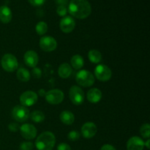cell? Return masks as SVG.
<instances>
[{"instance_id":"6da1fadb","label":"cell","mask_w":150,"mask_h":150,"mask_svg":"<svg viewBox=\"0 0 150 150\" xmlns=\"http://www.w3.org/2000/svg\"><path fill=\"white\" fill-rule=\"evenodd\" d=\"M68 12L76 18L84 19L91 14L92 7L87 0H71L69 3Z\"/></svg>"},{"instance_id":"7a4b0ae2","label":"cell","mask_w":150,"mask_h":150,"mask_svg":"<svg viewBox=\"0 0 150 150\" xmlns=\"http://www.w3.org/2000/svg\"><path fill=\"white\" fill-rule=\"evenodd\" d=\"M55 144V136L50 131L42 133L35 141V146L38 150H52Z\"/></svg>"},{"instance_id":"3957f363","label":"cell","mask_w":150,"mask_h":150,"mask_svg":"<svg viewBox=\"0 0 150 150\" xmlns=\"http://www.w3.org/2000/svg\"><path fill=\"white\" fill-rule=\"evenodd\" d=\"M76 81L80 86L83 87H89L95 83V77L92 73L86 70H80L77 73Z\"/></svg>"},{"instance_id":"277c9868","label":"cell","mask_w":150,"mask_h":150,"mask_svg":"<svg viewBox=\"0 0 150 150\" xmlns=\"http://www.w3.org/2000/svg\"><path fill=\"white\" fill-rule=\"evenodd\" d=\"M1 64L2 68L9 73L16 71L18 67L17 59L11 54H6L3 56L1 60Z\"/></svg>"},{"instance_id":"5b68a950","label":"cell","mask_w":150,"mask_h":150,"mask_svg":"<svg viewBox=\"0 0 150 150\" xmlns=\"http://www.w3.org/2000/svg\"><path fill=\"white\" fill-rule=\"evenodd\" d=\"M69 97L71 102L74 105H80L84 101L85 95L81 88L78 86H73L70 89Z\"/></svg>"},{"instance_id":"8992f818","label":"cell","mask_w":150,"mask_h":150,"mask_svg":"<svg viewBox=\"0 0 150 150\" xmlns=\"http://www.w3.org/2000/svg\"><path fill=\"white\" fill-rule=\"evenodd\" d=\"M95 76L100 81L106 82L111 79L112 72L108 66L105 64H98L95 69Z\"/></svg>"},{"instance_id":"52a82bcc","label":"cell","mask_w":150,"mask_h":150,"mask_svg":"<svg viewBox=\"0 0 150 150\" xmlns=\"http://www.w3.org/2000/svg\"><path fill=\"white\" fill-rule=\"evenodd\" d=\"M12 117L18 122H23L29 118V111L23 105H16L12 110Z\"/></svg>"},{"instance_id":"ba28073f","label":"cell","mask_w":150,"mask_h":150,"mask_svg":"<svg viewBox=\"0 0 150 150\" xmlns=\"http://www.w3.org/2000/svg\"><path fill=\"white\" fill-rule=\"evenodd\" d=\"M45 100L51 105H58L61 103L64 98V92L60 89H51L45 93Z\"/></svg>"},{"instance_id":"9c48e42d","label":"cell","mask_w":150,"mask_h":150,"mask_svg":"<svg viewBox=\"0 0 150 150\" xmlns=\"http://www.w3.org/2000/svg\"><path fill=\"white\" fill-rule=\"evenodd\" d=\"M38 99V94L33 91H26L20 96V103L21 105L29 107L35 105Z\"/></svg>"},{"instance_id":"30bf717a","label":"cell","mask_w":150,"mask_h":150,"mask_svg":"<svg viewBox=\"0 0 150 150\" xmlns=\"http://www.w3.org/2000/svg\"><path fill=\"white\" fill-rule=\"evenodd\" d=\"M40 47L45 52H51L57 48V42L53 37L44 36L40 40Z\"/></svg>"},{"instance_id":"8fae6325","label":"cell","mask_w":150,"mask_h":150,"mask_svg":"<svg viewBox=\"0 0 150 150\" xmlns=\"http://www.w3.org/2000/svg\"><path fill=\"white\" fill-rule=\"evenodd\" d=\"M21 135L23 139L26 140H32L34 139L37 136V129L33 125L23 124L19 128Z\"/></svg>"},{"instance_id":"7c38bea8","label":"cell","mask_w":150,"mask_h":150,"mask_svg":"<svg viewBox=\"0 0 150 150\" xmlns=\"http://www.w3.org/2000/svg\"><path fill=\"white\" fill-rule=\"evenodd\" d=\"M60 29L64 33H70L76 26V21L71 16H64L60 21Z\"/></svg>"},{"instance_id":"4fadbf2b","label":"cell","mask_w":150,"mask_h":150,"mask_svg":"<svg viewBox=\"0 0 150 150\" xmlns=\"http://www.w3.org/2000/svg\"><path fill=\"white\" fill-rule=\"evenodd\" d=\"M98 128L95 123L88 122L83 125L81 127V134L85 139H91L96 135Z\"/></svg>"},{"instance_id":"5bb4252c","label":"cell","mask_w":150,"mask_h":150,"mask_svg":"<svg viewBox=\"0 0 150 150\" xmlns=\"http://www.w3.org/2000/svg\"><path fill=\"white\" fill-rule=\"evenodd\" d=\"M23 59L26 65L34 68L38 65V62H39V57L35 51L29 50L25 53Z\"/></svg>"},{"instance_id":"9a60e30c","label":"cell","mask_w":150,"mask_h":150,"mask_svg":"<svg viewBox=\"0 0 150 150\" xmlns=\"http://www.w3.org/2000/svg\"><path fill=\"white\" fill-rule=\"evenodd\" d=\"M144 142L138 136H133L127 142V150H143Z\"/></svg>"},{"instance_id":"2e32d148","label":"cell","mask_w":150,"mask_h":150,"mask_svg":"<svg viewBox=\"0 0 150 150\" xmlns=\"http://www.w3.org/2000/svg\"><path fill=\"white\" fill-rule=\"evenodd\" d=\"M102 92L98 88H92L88 91L86 94V98L88 101H89L92 103H97L100 102L102 98Z\"/></svg>"},{"instance_id":"e0dca14e","label":"cell","mask_w":150,"mask_h":150,"mask_svg":"<svg viewBox=\"0 0 150 150\" xmlns=\"http://www.w3.org/2000/svg\"><path fill=\"white\" fill-rule=\"evenodd\" d=\"M12 20L11 10L7 6L2 5L0 7V21L3 23H8Z\"/></svg>"},{"instance_id":"ac0fdd59","label":"cell","mask_w":150,"mask_h":150,"mask_svg":"<svg viewBox=\"0 0 150 150\" xmlns=\"http://www.w3.org/2000/svg\"><path fill=\"white\" fill-rule=\"evenodd\" d=\"M60 120H61L62 122L64 125H70L73 124L75 121V116L71 111H63L60 114L59 116Z\"/></svg>"},{"instance_id":"d6986e66","label":"cell","mask_w":150,"mask_h":150,"mask_svg":"<svg viewBox=\"0 0 150 150\" xmlns=\"http://www.w3.org/2000/svg\"><path fill=\"white\" fill-rule=\"evenodd\" d=\"M72 72H73V70H72L71 66L67 63L62 64L58 69L59 76L62 79H67L70 77V75L72 74Z\"/></svg>"},{"instance_id":"ffe728a7","label":"cell","mask_w":150,"mask_h":150,"mask_svg":"<svg viewBox=\"0 0 150 150\" xmlns=\"http://www.w3.org/2000/svg\"><path fill=\"white\" fill-rule=\"evenodd\" d=\"M70 63H71L72 67L76 70H80L83 67V64H84V60L81 56L76 54L74 55L70 59Z\"/></svg>"},{"instance_id":"44dd1931","label":"cell","mask_w":150,"mask_h":150,"mask_svg":"<svg viewBox=\"0 0 150 150\" xmlns=\"http://www.w3.org/2000/svg\"><path fill=\"white\" fill-rule=\"evenodd\" d=\"M88 57L91 62L94 64H98L102 60V54L98 50H91L88 53Z\"/></svg>"},{"instance_id":"7402d4cb","label":"cell","mask_w":150,"mask_h":150,"mask_svg":"<svg viewBox=\"0 0 150 150\" xmlns=\"http://www.w3.org/2000/svg\"><path fill=\"white\" fill-rule=\"evenodd\" d=\"M30 73L26 68L21 67L17 70V78L20 81L27 82L30 79Z\"/></svg>"},{"instance_id":"603a6c76","label":"cell","mask_w":150,"mask_h":150,"mask_svg":"<svg viewBox=\"0 0 150 150\" xmlns=\"http://www.w3.org/2000/svg\"><path fill=\"white\" fill-rule=\"evenodd\" d=\"M29 118L35 123H41L45 120V114L39 110H36L29 114Z\"/></svg>"},{"instance_id":"cb8c5ba5","label":"cell","mask_w":150,"mask_h":150,"mask_svg":"<svg viewBox=\"0 0 150 150\" xmlns=\"http://www.w3.org/2000/svg\"><path fill=\"white\" fill-rule=\"evenodd\" d=\"M35 30H36L38 35H44L48 31V25L44 21L38 22L35 27Z\"/></svg>"},{"instance_id":"d4e9b609","label":"cell","mask_w":150,"mask_h":150,"mask_svg":"<svg viewBox=\"0 0 150 150\" xmlns=\"http://www.w3.org/2000/svg\"><path fill=\"white\" fill-rule=\"evenodd\" d=\"M140 133L144 139H149L150 137V125L148 123L142 125L140 128Z\"/></svg>"},{"instance_id":"484cf974","label":"cell","mask_w":150,"mask_h":150,"mask_svg":"<svg viewBox=\"0 0 150 150\" xmlns=\"http://www.w3.org/2000/svg\"><path fill=\"white\" fill-rule=\"evenodd\" d=\"M67 138L71 142H76V141L79 140L80 138V133L76 130H72L67 135Z\"/></svg>"},{"instance_id":"4316f807","label":"cell","mask_w":150,"mask_h":150,"mask_svg":"<svg viewBox=\"0 0 150 150\" xmlns=\"http://www.w3.org/2000/svg\"><path fill=\"white\" fill-rule=\"evenodd\" d=\"M34 148V144L30 142H22L20 144V150H32Z\"/></svg>"},{"instance_id":"83f0119b","label":"cell","mask_w":150,"mask_h":150,"mask_svg":"<svg viewBox=\"0 0 150 150\" xmlns=\"http://www.w3.org/2000/svg\"><path fill=\"white\" fill-rule=\"evenodd\" d=\"M57 14L62 17H64L66 16V14L67 13V9L66 6L64 5H59L57 8Z\"/></svg>"},{"instance_id":"f1b7e54d","label":"cell","mask_w":150,"mask_h":150,"mask_svg":"<svg viewBox=\"0 0 150 150\" xmlns=\"http://www.w3.org/2000/svg\"><path fill=\"white\" fill-rule=\"evenodd\" d=\"M32 74L36 79H40L41 77V76H42V71H41V70L40 68L34 67L33 70H32Z\"/></svg>"},{"instance_id":"f546056e","label":"cell","mask_w":150,"mask_h":150,"mask_svg":"<svg viewBox=\"0 0 150 150\" xmlns=\"http://www.w3.org/2000/svg\"><path fill=\"white\" fill-rule=\"evenodd\" d=\"M29 2L32 5L38 7V6H41L44 4L45 0H28Z\"/></svg>"},{"instance_id":"4dcf8cb0","label":"cell","mask_w":150,"mask_h":150,"mask_svg":"<svg viewBox=\"0 0 150 150\" xmlns=\"http://www.w3.org/2000/svg\"><path fill=\"white\" fill-rule=\"evenodd\" d=\"M8 128L9 130H11L12 132H16L19 130L20 127H19L17 123L12 122L8 125Z\"/></svg>"},{"instance_id":"1f68e13d","label":"cell","mask_w":150,"mask_h":150,"mask_svg":"<svg viewBox=\"0 0 150 150\" xmlns=\"http://www.w3.org/2000/svg\"><path fill=\"white\" fill-rule=\"evenodd\" d=\"M57 150H71V148L67 144L61 143L57 146Z\"/></svg>"},{"instance_id":"d6a6232c","label":"cell","mask_w":150,"mask_h":150,"mask_svg":"<svg viewBox=\"0 0 150 150\" xmlns=\"http://www.w3.org/2000/svg\"><path fill=\"white\" fill-rule=\"evenodd\" d=\"M100 150H116L115 148L110 144H104L103 146L101 147Z\"/></svg>"},{"instance_id":"836d02e7","label":"cell","mask_w":150,"mask_h":150,"mask_svg":"<svg viewBox=\"0 0 150 150\" xmlns=\"http://www.w3.org/2000/svg\"><path fill=\"white\" fill-rule=\"evenodd\" d=\"M67 0H57V3L59 4V5H64L67 4Z\"/></svg>"},{"instance_id":"e575fe53","label":"cell","mask_w":150,"mask_h":150,"mask_svg":"<svg viewBox=\"0 0 150 150\" xmlns=\"http://www.w3.org/2000/svg\"><path fill=\"white\" fill-rule=\"evenodd\" d=\"M149 142H150V140L149 139H147V141H146V142H144V146H146L148 149H149Z\"/></svg>"}]
</instances>
